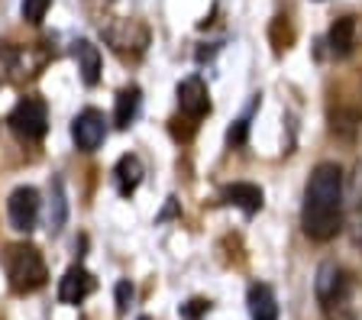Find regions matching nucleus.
Instances as JSON below:
<instances>
[{
	"mask_svg": "<svg viewBox=\"0 0 362 320\" xmlns=\"http://www.w3.org/2000/svg\"><path fill=\"white\" fill-rule=\"evenodd\" d=\"M356 126H359V117H356V114H333V133L353 139L356 136Z\"/></svg>",
	"mask_w": 362,
	"mask_h": 320,
	"instance_id": "obj_18",
	"label": "nucleus"
},
{
	"mask_svg": "<svg viewBox=\"0 0 362 320\" xmlns=\"http://www.w3.org/2000/svg\"><path fill=\"white\" fill-rule=\"evenodd\" d=\"M178 107H181V114L191 117V120H201V117L207 114V110H211L207 84H204L197 75L185 78V81L178 84Z\"/></svg>",
	"mask_w": 362,
	"mask_h": 320,
	"instance_id": "obj_8",
	"label": "nucleus"
},
{
	"mask_svg": "<svg viewBox=\"0 0 362 320\" xmlns=\"http://www.w3.org/2000/svg\"><path fill=\"white\" fill-rule=\"evenodd\" d=\"M246 307L252 320H279V297L269 285H252L246 295Z\"/></svg>",
	"mask_w": 362,
	"mask_h": 320,
	"instance_id": "obj_10",
	"label": "nucleus"
},
{
	"mask_svg": "<svg viewBox=\"0 0 362 320\" xmlns=\"http://www.w3.org/2000/svg\"><path fill=\"white\" fill-rule=\"evenodd\" d=\"M4 268H7L10 288H13L16 295H30V291L42 288L45 278H49L42 252L30 243L7 246V252H4Z\"/></svg>",
	"mask_w": 362,
	"mask_h": 320,
	"instance_id": "obj_2",
	"label": "nucleus"
},
{
	"mask_svg": "<svg viewBox=\"0 0 362 320\" xmlns=\"http://www.w3.org/2000/svg\"><path fill=\"white\" fill-rule=\"evenodd\" d=\"M327 42H330V52L337 55V59H346L356 46V20L353 16H339L337 23L330 26V32H327Z\"/></svg>",
	"mask_w": 362,
	"mask_h": 320,
	"instance_id": "obj_12",
	"label": "nucleus"
},
{
	"mask_svg": "<svg viewBox=\"0 0 362 320\" xmlns=\"http://www.w3.org/2000/svg\"><path fill=\"white\" fill-rule=\"evenodd\" d=\"M330 320H362V311L359 307H346V311H339L337 317H330Z\"/></svg>",
	"mask_w": 362,
	"mask_h": 320,
	"instance_id": "obj_22",
	"label": "nucleus"
},
{
	"mask_svg": "<svg viewBox=\"0 0 362 320\" xmlns=\"http://www.w3.org/2000/svg\"><path fill=\"white\" fill-rule=\"evenodd\" d=\"M139 100H143V94H139L136 84H129V88H123V91L117 94V104H113V123H117L120 130H127L129 123L136 120V114H139Z\"/></svg>",
	"mask_w": 362,
	"mask_h": 320,
	"instance_id": "obj_14",
	"label": "nucleus"
},
{
	"mask_svg": "<svg viewBox=\"0 0 362 320\" xmlns=\"http://www.w3.org/2000/svg\"><path fill=\"white\" fill-rule=\"evenodd\" d=\"M139 320H149V317H139Z\"/></svg>",
	"mask_w": 362,
	"mask_h": 320,
	"instance_id": "obj_23",
	"label": "nucleus"
},
{
	"mask_svg": "<svg viewBox=\"0 0 362 320\" xmlns=\"http://www.w3.org/2000/svg\"><path fill=\"white\" fill-rule=\"evenodd\" d=\"M90 291H94V275L81 266H71L59 282V301L62 304H81Z\"/></svg>",
	"mask_w": 362,
	"mask_h": 320,
	"instance_id": "obj_9",
	"label": "nucleus"
},
{
	"mask_svg": "<svg viewBox=\"0 0 362 320\" xmlns=\"http://www.w3.org/2000/svg\"><path fill=\"white\" fill-rule=\"evenodd\" d=\"M107 136V117L94 107H84L81 114L71 120V139L81 153H94Z\"/></svg>",
	"mask_w": 362,
	"mask_h": 320,
	"instance_id": "obj_5",
	"label": "nucleus"
},
{
	"mask_svg": "<svg viewBox=\"0 0 362 320\" xmlns=\"http://www.w3.org/2000/svg\"><path fill=\"white\" fill-rule=\"evenodd\" d=\"M346 217V184L337 162H320L314 165L308 184H304L301 204V227L314 243H327L343 230Z\"/></svg>",
	"mask_w": 362,
	"mask_h": 320,
	"instance_id": "obj_1",
	"label": "nucleus"
},
{
	"mask_svg": "<svg viewBox=\"0 0 362 320\" xmlns=\"http://www.w3.org/2000/svg\"><path fill=\"white\" fill-rule=\"evenodd\" d=\"M207 307H211V304H207V301H188V304L181 307V314H185V317H188V320H197V317H201V314H207Z\"/></svg>",
	"mask_w": 362,
	"mask_h": 320,
	"instance_id": "obj_20",
	"label": "nucleus"
},
{
	"mask_svg": "<svg viewBox=\"0 0 362 320\" xmlns=\"http://www.w3.org/2000/svg\"><path fill=\"white\" fill-rule=\"evenodd\" d=\"M314 291H317V301L324 307L327 317H337L339 311L349 307V295H353V282L343 266L337 262H324L317 268V278H314Z\"/></svg>",
	"mask_w": 362,
	"mask_h": 320,
	"instance_id": "obj_3",
	"label": "nucleus"
},
{
	"mask_svg": "<svg viewBox=\"0 0 362 320\" xmlns=\"http://www.w3.org/2000/svg\"><path fill=\"white\" fill-rule=\"evenodd\" d=\"M346 230L353 246H362V159L356 162L346 184Z\"/></svg>",
	"mask_w": 362,
	"mask_h": 320,
	"instance_id": "obj_7",
	"label": "nucleus"
},
{
	"mask_svg": "<svg viewBox=\"0 0 362 320\" xmlns=\"http://www.w3.org/2000/svg\"><path fill=\"white\" fill-rule=\"evenodd\" d=\"M246 130H249V120H246V117H243V120H236V126L230 130V143L240 146L243 139H246Z\"/></svg>",
	"mask_w": 362,
	"mask_h": 320,
	"instance_id": "obj_21",
	"label": "nucleus"
},
{
	"mask_svg": "<svg viewBox=\"0 0 362 320\" xmlns=\"http://www.w3.org/2000/svg\"><path fill=\"white\" fill-rule=\"evenodd\" d=\"M49 7H52V0H23L20 4L26 23H42V16L49 13Z\"/></svg>",
	"mask_w": 362,
	"mask_h": 320,
	"instance_id": "obj_17",
	"label": "nucleus"
},
{
	"mask_svg": "<svg viewBox=\"0 0 362 320\" xmlns=\"http://www.w3.org/2000/svg\"><path fill=\"white\" fill-rule=\"evenodd\" d=\"M7 123L20 139L33 143V139H42L45 130H49V110H45V104L39 97H23L20 104L10 110Z\"/></svg>",
	"mask_w": 362,
	"mask_h": 320,
	"instance_id": "obj_4",
	"label": "nucleus"
},
{
	"mask_svg": "<svg viewBox=\"0 0 362 320\" xmlns=\"http://www.w3.org/2000/svg\"><path fill=\"white\" fill-rule=\"evenodd\" d=\"M68 220V201H65V184L62 178H52V188H49V227L59 233Z\"/></svg>",
	"mask_w": 362,
	"mask_h": 320,
	"instance_id": "obj_16",
	"label": "nucleus"
},
{
	"mask_svg": "<svg viewBox=\"0 0 362 320\" xmlns=\"http://www.w3.org/2000/svg\"><path fill=\"white\" fill-rule=\"evenodd\" d=\"M223 201L240 207V211H246V213H256L259 207H262V191L249 182H233L223 188Z\"/></svg>",
	"mask_w": 362,
	"mask_h": 320,
	"instance_id": "obj_13",
	"label": "nucleus"
},
{
	"mask_svg": "<svg viewBox=\"0 0 362 320\" xmlns=\"http://www.w3.org/2000/svg\"><path fill=\"white\" fill-rule=\"evenodd\" d=\"M129 301H133V285H129V282H117V311L127 314Z\"/></svg>",
	"mask_w": 362,
	"mask_h": 320,
	"instance_id": "obj_19",
	"label": "nucleus"
},
{
	"mask_svg": "<svg viewBox=\"0 0 362 320\" xmlns=\"http://www.w3.org/2000/svg\"><path fill=\"white\" fill-rule=\"evenodd\" d=\"M139 182H143V162L136 155H123L117 162V188H120V194H133L139 188Z\"/></svg>",
	"mask_w": 362,
	"mask_h": 320,
	"instance_id": "obj_15",
	"label": "nucleus"
},
{
	"mask_svg": "<svg viewBox=\"0 0 362 320\" xmlns=\"http://www.w3.org/2000/svg\"><path fill=\"white\" fill-rule=\"evenodd\" d=\"M7 217H10V227L20 230V233H30L39 220V191L36 188H16L7 201Z\"/></svg>",
	"mask_w": 362,
	"mask_h": 320,
	"instance_id": "obj_6",
	"label": "nucleus"
},
{
	"mask_svg": "<svg viewBox=\"0 0 362 320\" xmlns=\"http://www.w3.org/2000/svg\"><path fill=\"white\" fill-rule=\"evenodd\" d=\"M71 52H75L78 71H81V81L84 84H98L100 81V49L94 46L90 39H78Z\"/></svg>",
	"mask_w": 362,
	"mask_h": 320,
	"instance_id": "obj_11",
	"label": "nucleus"
}]
</instances>
